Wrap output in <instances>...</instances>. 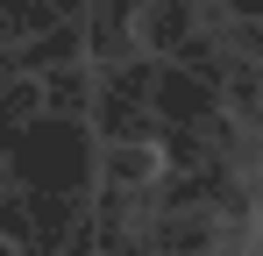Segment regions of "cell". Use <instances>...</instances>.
Segmentation results:
<instances>
[{
	"label": "cell",
	"instance_id": "cell-1",
	"mask_svg": "<svg viewBox=\"0 0 263 256\" xmlns=\"http://www.w3.org/2000/svg\"><path fill=\"white\" fill-rule=\"evenodd\" d=\"M149 171H157L149 150H107V178H114V185H142Z\"/></svg>",
	"mask_w": 263,
	"mask_h": 256
}]
</instances>
